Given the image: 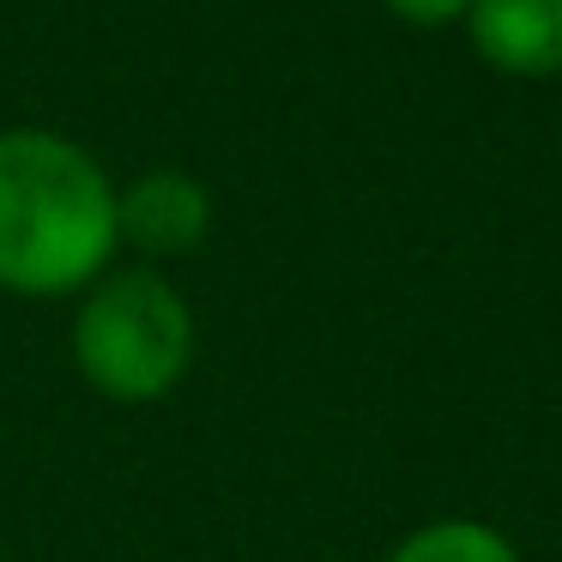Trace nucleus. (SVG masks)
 <instances>
[{
	"mask_svg": "<svg viewBox=\"0 0 562 562\" xmlns=\"http://www.w3.org/2000/svg\"><path fill=\"white\" fill-rule=\"evenodd\" d=\"M115 182L79 139L49 127L0 134V291L74 296L110 272Z\"/></svg>",
	"mask_w": 562,
	"mask_h": 562,
	"instance_id": "f257e3e1",
	"label": "nucleus"
},
{
	"mask_svg": "<svg viewBox=\"0 0 562 562\" xmlns=\"http://www.w3.org/2000/svg\"><path fill=\"white\" fill-rule=\"evenodd\" d=\"M74 363L103 400H164L194 363V308L164 272H103L74 315Z\"/></svg>",
	"mask_w": 562,
	"mask_h": 562,
	"instance_id": "f03ea898",
	"label": "nucleus"
},
{
	"mask_svg": "<svg viewBox=\"0 0 562 562\" xmlns=\"http://www.w3.org/2000/svg\"><path fill=\"white\" fill-rule=\"evenodd\" d=\"M212 231V194L188 170H146L115 188V236L139 255H188Z\"/></svg>",
	"mask_w": 562,
	"mask_h": 562,
	"instance_id": "7ed1b4c3",
	"label": "nucleus"
},
{
	"mask_svg": "<svg viewBox=\"0 0 562 562\" xmlns=\"http://www.w3.org/2000/svg\"><path fill=\"white\" fill-rule=\"evenodd\" d=\"M465 37L508 79H562V0H472Z\"/></svg>",
	"mask_w": 562,
	"mask_h": 562,
	"instance_id": "20e7f679",
	"label": "nucleus"
},
{
	"mask_svg": "<svg viewBox=\"0 0 562 562\" xmlns=\"http://www.w3.org/2000/svg\"><path fill=\"white\" fill-rule=\"evenodd\" d=\"M387 562H520V550H514L508 532H496V526L453 514V520H429V526H417V532H405L400 544L387 550Z\"/></svg>",
	"mask_w": 562,
	"mask_h": 562,
	"instance_id": "39448f33",
	"label": "nucleus"
},
{
	"mask_svg": "<svg viewBox=\"0 0 562 562\" xmlns=\"http://www.w3.org/2000/svg\"><path fill=\"white\" fill-rule=\"evenodd\" d=\"M393 19H405V25L417 31H436V25H465V13H472V0H381Z\"/></svg>",
	"mask_w": 562,
	"mask_h": 562,
	"instance_id": "423d86ee",
	"label": "nucleus"
}]
</instances>
